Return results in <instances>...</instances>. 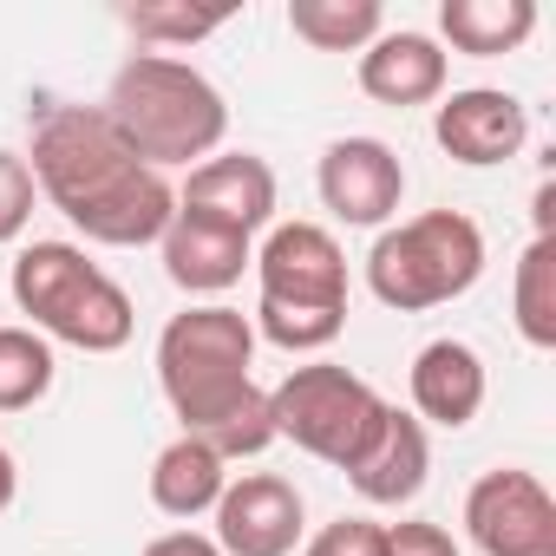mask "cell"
I'll list each match as a JSON object with an SVG mask.
<instances>
[{"label": "cell", "instance_id": "cell-1", "mask_svg": "<svg viewBox=\"0 0 556 556\" xmlns=\"http://www.w3.org/2000/svg\"><path fill=\"white\" fill-rule=\"evenodd\" d=\"M34 184L40 197L105 249L157 242L177 216V190L164 170L138 164V151L118 138L105 105H47L34 118Z\"/></svg>", "mask_w": 556, "mask_h": 556}, {"label": "cell", "instance_id": "cell-2", "mask_svg": "<svg viewBox=\"0 0 556 556\" xmlns=\"http://www.w3.org/2000/svg\"><path fill=\"white\" fill-rule=\"evenodd\" d=\"M255 328L236 308H184L157 334V387L190 439H203L223 465L275 445L268 393L249 380Z\"/></svg>", "mask_w": 556, "mask_h": 556}, {"label": "cell", "instance_id": "cell-3", "mask_svg": "<svg viewBox=\"0 0 556 556\" xmlns=\"http://www.w3.org/2000/svg\"><path fill=\"white\" fill-rule=\"evenodd\" d=\"M105 118L138 151V164H151V170L210 157L229 131L223 92L190 60H170V53H131L105 92Z\"/></svg>", "mask_w": 556, "mask_h": 556}, {"label": "cell", "instance_id": "cell-4", "mask_svg": "<svg viewBox=\"0 0 556 556\" xmlns=\"http://www.w3.org/2000/svg\"><path fill=\"white\" fill-rule=\"evenodd\" d=\"M14 308L34 321L40 341H66L79 354H118L138 328L131 295L79 242H27L14 255Z\"/></svg>", "mask_w": 556, "mask_h": 556}, {"label": "cell", "instance_id": "cell-5", "mask_svg": "<svg viewBox=\"0 0 556 556\" xmlns=\"http://www.w3.org/2000/svg\"><path fill=\"white\" fill-rule=\"evenodd\" d=\"M478 275H484V229L465 210H426V216L387 229L367 255V289L400 315L458 302Z\"/></svg>", "mask_w": 556, "mask_h": 556}, {"label": "cell", "instance_id": "cell-6", "mask_svg": "<svg viewBox=\"0 0 556 556\" xmlns=\"http://www.w3.org/2000/svg\"><path fill=\"white\" fill-rule=\"evenodd\" d=\"M268 419H275V439H295L308 458L348 471L374 445V432L387 419V400L361 374H348L334 361H315V367H295L268 393Z\"/></svg>", "mask_w": 556, "mask_h": 556}, {"label": "cell", "instance_id": "cell-7", "mask_svg": "<svg viewBox=\"0 0 556 556\" xmlns=\"http://www.w3.org/2000/svg\"><path fill=\"white\" fill-rule=\"evenodd\" d=\"M255 308L282 315H348V255L321 223H275L255 255Z\"/></svg>", "mask_w": 556, "mask_h": 556}, {"label": "cell", "instance_id": "cell-8", "mask_svg": "<svg viewBox=\"0 0 556 556\" xmlns=\"http://www.w3.org/2000/svg\"><path fill=\"white\" fill-rule=\"evenodd\" d=\"M465 530L484 556H556V497L536 471H484L465 491Z\"/></svg>", "mask_w": 556, "mask_h": 556}, {"label": "cell", "instance_id": "cell-9", "mask_svg": "<svg viewBox=\"0 0 556 556\" xmlns=\"http://www.w3.org/2000/svg\"><path fill=\"white\" fill-rule=\"evenodd\" d=\"M308 530L302 491L275 471H242L216 497V549L223 556H289Z\"/></svg>", "mask_w": 556, "mask_h": 556}, {"label": "cell", "instance_id": "cell-10", "mask_svg": "<svg viewBox=\"0 0 556 556\" xmlns=\"http://www.w3.org/2000/svg\"><path fill=\"white\" fill-rule=\"evenodd\" d=\"M321 203L341 216V223H354V229H380L393 210H400V197H406V164L393 157V144H380V138H334L328 151H321Z\"/></svg>", "mask_w": 556, "mask_h": 556}, {"label": "cell", "instance_id": "cell-11", "mask_svg": "<svg viewBox=\"0 0 556 556\" xmlns=\"http://www.w3.org/2000/svg\"><path fill=\"white\" fill-rule=\"evenodd\" d=\"M177 210L184 216H203L229 236H255L268 229L275 216V170L249 151H223V157H203L190 170V184L177 190Z\"/></svg>", "mask_w": 556, "mask_h": 556}, {"label": "cell", "instance_id": "cell-12", "mask_svg": "<svg viewBox=\"0 0 556 556\" xmlns=\"http://www.w3.org/2000/svg\"><path fill=\"white\" fill-rule=\"evenodd\" d=\"M432 138H439L445 157H458V164H471V170L510 164V157L523 151V138H530V112H523V99H510V92H497V86H471V92H452V99L439 105Z\"/></svg>", "mask_w": 556, "mask_h": 556}, {"label": "cell", "instance_id": "cell-13", "mask_svg": "<svg viewBox=\"0 0 556 556\" xmlns=\"http://www.w3.org/2000/svg\"><path fill=\"white\" fill-rule=\"evenodd\" d=\"M445 73H452L445 47L432 34H406V27L400 34H380L361 53V92L380 99V105H393V112L445 99Z\"/></svg>", "mask_w": 556, "mask_h": 556}, {"label": "cell", "instance_id": "cell-14", "mask_svg": "<svg viewBox=\"0 0 556 556\" xmlns=\"http://www.w3.org/2000/svg\"><path fill=\"white\" fill-rule=\"evenodd\" d=\"M426 471H432V445H426V426L400 406H387L374 445L348 465V484L367 497V504H413L426 491Z\"/></svg>", "mask_w": 556, "mask_h": 556}, {"label": "cell", "instance_id": "cell-15", "mask_svg": "<svg viewBox=\"0 0 556 556\" xmlns=\"http://www.w3.org/2000/svg\"><path fill=\"white\" fill-rule=\"evenodd\" d=\"M157 249H164V275L184 295H223V289L242 282V268L255 262L249 236H229V229H216L203 216H184V210L170 216V229L157 236Z\"/></svg>", "mask_w": 556, "mask_h": 556}, {"label": "cell", "instance_id": "cell-16", "mask_svg": "<svg viewBox=\"0 0 556 556\" xmlns=\"http://www.w3.org/2000/svg\"><path fill=\"white\" fill-rule=\"evenodd\" d=\"M484 393H491V380H484L478 348H465V341L419 348V361H413V413L419 419L458 432V426H471L484 413Z\"/></svg>", "mask_w": 556, "mask_h": 556}, {"label": "cell", "instance_id": "cell-17", "mask_svg": "<svg viewBox=\"0 0 556 556\" xmlns=\"http://www.w3.org/2000/svg\"><path fill=\"white\" fill-rule=\"evenodd\" d=\"M223 484H229V465L203 445V439H190V432H177L164 452H157V465H151V504L164 510V517H203V510H216V497H223Z\"/></svg>", "mask_w": 556, "mask_h": 556}, {"label": "cell", "instance_id": "cell-18", "mask_svg": "<svg viewBox=\"0 0 556 556\" xmlns=\"http://www.w3.org/2000/svg\"><path fill=\"white\" fill-rule=\"evenodd\" d=\"M439 34L471 60H504L536 34V8L530 0H445Z\"/></svg>", "mask_w": 556, "mask_h": 556}, {"label": "cell", "instance_id": "cell-19", "mask_svg": "<svg viewBox=\"0 0 556 556\" xmlns=\"http://www.w3.org/2000/svg\"><path fill=\"white\" fill-rule=\"evenodd\" d=\"M289 27L315 53H367L387 34V14H380V0H295Z\"/></svg>", "mask_w": 556, "mask_h": 556}, {"label": "cell", "instance_id": "cell-20", "mask_svg": "<svg viewBox=\"0 0 556 556\" xmlns=\"http://www.w3.org/2000/svg\"><path fill=\"white\" fill-rule=\"evenodd\" d=\"M510 315L530 348H556V236H530V249L517 255Z\"/></svg>", "mask_w": 556, "mask_h": 556}, {"label": "cell", "instance_id": "cell-21", "mask_svg": "<svg viewBox=\"0 0 556 556\" xmlns=\"http://www.w3.org/2000/svg\"><path fill=\"white\" fill-rule=\"evenodd\" d=\"M53 393V341L34 328H0V413H27Z\"/></svg>", "mask_w": 556, "mask_h": 556}, {"label": "cell", "instance_id": "cell-22", "mask_svg": "<svg viewBox=\"0 0 556 556\" xmlns=\"http://www.w3.org/2000/svg\"><path fill=\"white\" fill-rule=\"evenodd\" d=\"M229 21V8H131L125 14V27L138 34V40H151V47H190V40H210L216 27Z\"/></svg>", "mask_w": 556, "mask_h": 556}, {"label": "cell", "instance_id": "cell-23", "mask_svg": "<svg viewBox=\"0 0 556 556\" xmlns=\"http://www.w3.org/2000/svg\"><path fill=\"white\" fill-rule=\"evenodd\" d=\"M302 556H387V523L374 517H334L308 536Z\"/></svg>", "mask_w": 556, "mask_h": 556}, {"label": "cell", "instance_id": "cell-24", "mask_svg": "<svg viewBox=\"0 0 556 556\" xmlns=\"http://www.w3.org/2000/svg\"><path fill=\"white\" fill-rule=\"evenodd\" d=\"M34 197H40V184H34V170H27V157L0 151V242H14V236L34 223Z\"/></svg>", "mask_w": 556, "mask_h": 556}, {"label": "cell", "instance_id": "cell-25", "mask_svg": "<svg viewBox=\"0 0 556 556\" xmlns=\"http://www.w3.org/2000/svg\"><path fill=\"white\" fill-rule=\"evenodd\" d=\"M387 556H458V543L445 523L406 517V523H387Z\"/></svg>", "mask_w": 556, "mask_h": 556}, {"label": "cell", "instance_id": "cell-26", "mask_svg": "<svg viewBox=\"0 0 556 556\" xmlns=\"http://www.w3.org/2000/svg\"><path fill=\"white\" fill-rule=\"evenodd\" d=\"M144 556H223V549H216V536H203V530H164V536L144 543Z\"/></svg>", "mask_w": 556, "mask_h": 556}, {"label": "cell", "instance_id": "cell-27", "mask_svg": "<svg viewBox=\"0 0 556 556\" xmlns=\"http://www.w3.org/2000/svg\"><path fill=\"white\" fill-rule=\"evenodd\" d=\"M14 491H21V465H14V452L0 445V510L14 504Z\"/></svg>", "mask_w": 556, "mask_h": 556}]
</instances>
